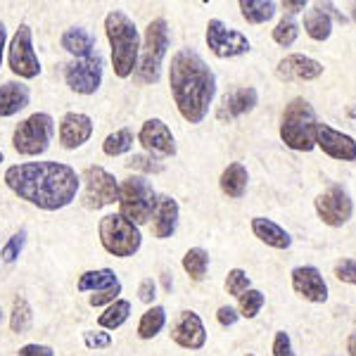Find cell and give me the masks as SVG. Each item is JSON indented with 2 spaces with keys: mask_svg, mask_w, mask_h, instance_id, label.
<instances>
[{
  "mask_svg": "<svg viewBox=\"0 0 356 356\" xmlns=\"http://www.w3.org/2000/svg\"><path fill=\"white\" fill-rule=\"evenodd\" d=\"M5 186L38 209L57 211L76 200L81 176L65 162H24L8 166Z\"/></svg>",
  "mask_w": 356,
  "mask_h": 356,
  "instance_id": "6da1fadb",
  "label": "cell"
},
{
  "mask_svg": "<svg viewBox=\"0 0 356 356\" xmlns=\"http://www.w3.org/2000/svg\"><path fill=\"white\" fill-rule=\"evenodd\" d=\"M169 86L178 114L188 124L204 122L216 95V76L200 53L193 48H181L171 57Z\"/></svg>",
  "mask_w": 356,
  "mask_h": 356,
  "instance_id": "7a4b0ae2",
  "label": "cell"
},
{
  "mask_svg": "<svg viewBox=\"0 0 356 356\" xmlns=\"http://www.w3.org/2000/svg\"><path fill=\"white\" fill-rule=\"evenodd\" d=\"M105 33L112 48V67L119 79L134 76L140 55V33L136 22L124 10H112L105 17Z\"/></svg>",
  "mask_w": 356,
  "mask_h": 356,
  "instance_id": "3957f363",
  "label": "cell"
},
{
  "mask_svg": "<svg viewBox=\"0 0 356 356\" xmlns=\"http://www.w3.org/2000/svg\"><path fill=\"white\" fill-rule=\"evenodd\" d=\"M318 117L312 102L304 97H295L285 105L283 117H280V138L290 150L312 152L316 147V129H318Z\"/></svg>",
  "mask_w": 356,
  "mask_h": 356,
  "instance_id": "277c9868",
  "label": "cell"
},
{
  "mask_svg": "<svg viewBox=\"0 0 356 356\" xmlns=\"http://www.w3.org/2000/svg\"><path fill=\"white\" fill-rule=\"evenodd\" d=\"M166 53H169V24H166L164 17H157L145 26V36H143L140 55H138L136 65L138 81L157 83Z\"/></svg>",
  "mask_w": 356,
  "mask_h": 356,
  "instance_id": "5b68a950",
  "label": "cell"
},
{
  "mask_svg": "<svg viewBox=\"0 0 356 356\" xmlns=\"http://www.w3.org/2000/svg\"><path fill=\"white\" fill-rule=\"evenodd\" d=\"M159 195L145 176H129L119 183V214L140 228L152 219Z\"/></svg>",
  "mask_w": 356,
  "mask_h": 356,
  "instance_id": "8992f818",
  "label": "cell"
},
{
  "mask_svg": "<svg viewBox=\"0 0 356 356\" xmlns=\"http://www.w3.org/2000/svg\"><path fill=\"white\" fill-rule=\"evenodd\" d=\"M55 136V119L45 112H33L24 122L17 124L13 134V147L22 157H38L48 152Z\"/></svg>",
  "mask_w": 356,
  "mask_h": 356,
  "instance_id": "52a82bcc",
  "label": "cell"
},
{
  "mask_svg": "<svg viewBox=\"0 0 356 356\" xmlns=\"http://www.w3.org/2000/svg\"><path fill=\"white\" fill-rule=\"evenodd\" d=\"M97 235H100V245L105 247V252L119 257V259L134 257L143 245L140 228L126 221L122 214L102 216L100 226H97Z\"/></svg>",
  "mask_w": 356,
  "mask_h": 356,
  "instance_id": "ba28073f",
  "label": "cell"
},
{
  "mask_svg": "<svg viewBox=\"0 0 356 356\" xmlns=\"http://www.w3.org/2000/svg\"><path fill=\"white\" fill-rule=\"evenodd\" d=\"M81 183H83L81 204L86 209L97 211L102 207L119 202V181L114 178V174L102 169V166H88L81 174Z\"/></svg>",
  "mask_w": 356,
  "mask_h": 356,
  "instance_id": "9c48e42d",
  "label": "cell"
},
{
  "mask_svg": "<svg viewBox=\"0 0 356 356\" xmlns=\"http://www.w3.org/2000/svg\"><path fill=\"white\" fill-rule=\"evenodd\" d=\"M8 67L13 69L15 76L26 79V81L41 74V60H38L36 48H33V31L29 24H22L17 29L13 41L8 45Z\"/></svg>",
  "mask_w": 356,
  "mask_h": 356,
  "instance_id": "30bf717a",
  "label": "cell"
},
{
  "mask_svg": "<svg viewBox=\"0 0 356 356\" xmlns=\"http://www.w3.org/2000/svg\"><path fill=\"white\" fill-rule=\"evenodd\" d=\"M102 72H105V60L102 55L95 53L86 60L69 62L65 69V81L74 93L79 95H93L102 83Z\"/></svg>",
  "mask_w": 356,
  "mask_h": 356,
  "instance_id": "8fae6325",
  "label": "cell"
},
{
  "mask_svg": "<svg viewBox=\"0 0 356 356\" xmlns=\"http://www.w3.org/2000/svg\"><path fill=\"white\" fill-rule=\"evenodd\" d=\"M207 45L219 60H231V57L250 53V41L245 33L226 26L221 19H209L207 24Z\"/></svg>",
  "mask_w": 356,
  "mask_h": 356,
  "instance_id": "7c38bea8",
  "label": "cell"
},
{
  "mask_svg": "<svg viewBox=\"0 0 356 356\" xmlns=\"http://www.w3.org/2000/svg\"><path fill=\"white\" fill-rule=\"evenodd\" d=\"M316 214L325 226H344L354 214V204L352 197L347 195V191L340 186H330L325 193H321L316 197Z\"/></svg>",
  "mask_w": 356,
  "mask_h": 356,
  "instance_id": "4fadbf2b",
  "label": "cell"
},
{
  "mask_svg": "<svg viewBox=\"0 0 356 356\" xmlns=\"http://www.w3.org/2000/svg\"><path fill=\"white\" fill-rule=\"evenodd\" d=\"M136 140L140 143L150 154H157V157H174L176 154V140L171 129L166 126L162 119H147L145 124L140 126Z\"/></svg>",
  "mask_w": 356,
  "mask_h": 356,
  "instance_id": "5bb4252c",
  "label": "cell"
},
{
  "mask_svg": "<svg viewBox=\"0 0 356 356\" xmlns=\"http://www.w3.org/2000/svg\"><path fill=\"white\" fill-rule=\"evenodd\" d=\"M259 102V93H257L252 86H243V88H235L231 93L221 97V102L216 105V119L223 124H231L235 119L245 117L257 107Z\"/></svg>",
  "mask_w": 356,
  "mask_h": 356,
  "instance_id": "9a60e30c",
  "label": "cell"
},
{
  "mask_svg": "<svg viewBox=\"0 0 356 356\" xmlns=\"http://www.w3.org/2000/svg\"><path fill=\"white\" fill-rule=\"evenodd\" d=\"M316 145L332 159H342V162H354L356 159L354 138L342 134V131H335L332 126L323 124V122H321L318 129H316Z\"/></svg>",
  "mask_w": 356,
  "mask_h": 356,
  "instance_id": "2e32d148",
  "label": "cell"
},
{
  "mask_svg": "<svg viewBox=\"0 0 356 356\" xmlns=\"http://www.w3.org/2000/svg\"><path fill=\"white\" fill-rule=\"evenodd\" d=\"M171 340L183 349H202L207 344V330L204 323L195 312H181L178 318L171 325Z\"/></svg>",
  "mask_w": 356,
  "mask_h": 356,
  "instance_id": "e0dca14e",
  "label": "cell"
},
{
  "mask_svg": "<svg viewBox=\"0 0 356 356\" xmlns=\"http://www.w3.org/2000/svg\"><path fill=\"white\" fill-rule=\"evenodd\" d=\"M93 136V119L83 112H67L60 119V145L65 150H76Z\"/></svg>",
  "mask_w": 356,
  "mask_h": 356,
  "instance_id": "ac0fdd59",
  "label": "cell"
},
{
  "mask_svg": "<svg viewBox=\"0 0 356 356\" xmlns=\"http://www.w3.org/2000/svg\"><path fill=\"white\" fill-rule=\"evenodd\" d=\"M323 74V65L314 57H307V55H288L278 62L275 67V76L280 81H314Z\"/></svg>",
  "mask_w": 356,
  "mask_h": 356,
  "instance_id": "d6986e66",
  "label": "cell"
},
{
  "mask_svg": "<svg viewBox=\"0 0 356 356\" xmlns=\"http://www.w3.org/2000/svg\"><path fill=\"white\" fill-rule=\"evenodd\" d=\"M292 290L314 304H323L328 300V285L316 266H297L292 271Z\"/></svg>",
  "mask_w": 356,
  "mask_h": 356,
  "instance_id": "ffe728a7",
  "label": "cell"
},
{
  "mask_svg": "<svg viewBox=\"0 0 356 356\" xmlns=\"http://www.w3.org/2000/svg\"><path fill=\"white\" fill-rule=\"evenodd\" d=\"M178 226V202L171 195H159L157 209L152 214V233L154 238L166 240L176 233Z\"/></svg>",
  "mask_w": 356,
  "mask_h": 356,
  "instance_id": "44dd1931",
  "label": "cell"
},
{
  "mask_svg": "<svg viewBox=\"0 0 356 356\" xmlns=\"http://www.w3.org/2000/svg\"><path fill=\"white\" fill-rule=\"evenodd\" d=\"M60 45L67 50L74 60H86L95 53V36L83 26H72L62 33Z\"/></svg>",
  "mask_w": 356,
  "mask_h": 356,
  "instance_id": "7402d4cb",
  "label": "cell"
},
{
  "mask_svg": "<svg viewBox=\"0 0 356 356\" xmlns=\"http://www.w3.org/2000/svg\"><path fill=\"white\" fill-rule=\"evenodd\" d=\"M29 86L19 81H8L0 86V117H15L29 105Z\"/></svg>",
  "mask_w": 356,
  "mask_h": 356,
  "instance_id": "603a6c76",
  "label": "cell"
},
{
  "mask_svg": "<svg viewBox=\"0 0 356 356\" xmlns=\"http://www.w3.org/2000/svg\"><path fill=\"white\" fill-rule=\"evenodd\" d=\"M252 233H254L264 245L273 247V250H288L292 245L290 233L285 231L283 226H278L275 221L264 219V216H254V219H252Z\"/></svg>",
  "mask_w": 356,
  "mask_h": 356,
  "instance_id": "cb8c5ba5",
  "label": "cell"
},
{
  "mask_svg": "<svg viewBox=\"0 0 356 356\" xmlns=\"http://www.w3.org/2000/svg\"><path fill=\"white\" fill-rule=\"evenodd\" d=\"M247 183H250V174H247L245 164H240V162L228 164L219 178L221 193L233 200H240L247 193Z\"/></svg>",
  "mask_w": 356,
  "mask_h": 356,
  "instance_id": "d4e9b609",
  "label": "cell"
},
{
  "mask_svg": "<svg viewBox=\"0 0 356 356\" xmlns=\"http://www.w3.org/2000/svg\"><path fill=\"white\" fill-rule=\"evenodd\" d=\"M119 275L112 271V268H95V271H86L79 275L76 290L79 292H102L110 290L114 285H119Z\"/></svg>",
  "mask_w": 356,
  "mask_h": 356,
  "instance_id": "484cf974",
  "label": "cell"
},
{
  "mask_svg": "<svg viewBox=\"0 0 356 356\" xmlns=\"http://www.w3.org/2000/svg\"><path fill=\"white\" fill-rule=\"evenodd\" d=\"M304 29H307L309 38H314V41H328L332 33L330 15L318 3H314V8L304 15Z\"/></svg>",
  "mask_w": 356,
  "mask_h": 356,
  "instance_id": "4316f807",
  "label": "cell"
},
{
  "mask_svg": "<svg viewBox=\"0 0 356 356\" xmlns=\"http://www.w3.org/2000/svg\"><path fill=\"white\" fill-rule=\"evenodd\" d=\"M166 325V309L164 307H150L145 314L140 316V323H138V337L140 340H152L157 337L162 328Z\"/></svg>",
  "mask_w": 356,
  "mask_h": 356,
  "instance_id": "83f0119b",
  "label": "cell"
},
{
  "mask_svg": "<svg viewBox=\"0 0 356 356\" xmlns=\"http://www.w3.org/2000/svg\"><path fill=\"white\" fill-rule=\"evenodd\" d=\"M129 316H131V302L129 300H117V302H112L100 316H97V323H100L102 330H117V328H122L126 321H129Z\"/></svg>",
  "mask_w": 356,
  "mask_h": 356,
  "instance_id": "f1b7e54d",
  "label": "cell"
},
{
  "mask_svg": "<svg viewBox=\"0 0 356 356\" xmlns=\"http://www.w3.org/2000/svg\"><path fill=\"white\" fill-rule=\"evenodd\" d=\"M183 268L191 275L193 280H204L207 271H209V252L202 250V247H191L183 257Z\"/></svg>",
  "mask_w": 356,
  "mask_h": 356,
  "instance_id": "f546056e",
  "label": "cell"
},
{
  "mask_svg": "<svg viewBox=\"0 0 356 356\" xmlns=\"http://www.w3.org/2000/svg\"><path fill=\"white\" fill-rule=\"evenodd\" d=\"M240 13L250 24H264L275 15V3L271 0H240Z\"/></svg>",
  "mask_w": 356,
  "mask_h": 356,
  "instance_id": "4dcf8cb0",
  "label": "cell"
},
{
  "mask_svg": "<svg viewBox=\"0 0 356 356\" xmlns=\"http://www.w3.org/2000/svg\"><path fill=\"white\" fill-rule=\"evenodd\" d=\"M134 143H136V136L131 129H119L114 131L105 138V143H102V152L107 154V157H119V154H126L134 150Z\"/></svg>",
  "mask_w": 356,
  "mask_h": 356,
  "instance_id": "1f68e13d",
  "label": "cell"
},
{
  "mask_svg": "<svg viewBox=\"0 0 356 356\" xmlns=\"http://www.w3.org/2000/svg\"><path fill=\"white\" fill-rule=\"evenodd\" d=\"M31 323H33L31 304H29L24 297H15L13 312H10V330L17 332V335H24V332L31 328Z\"/></svg>",
  "mask_w": 356,
  "mask_h": 356,
  "instance_id": "d6a6232c",
  "label": "cell"
},
{
  "mask_svg": "<svg viewBox=\"0 0 356 356\" xmlns=\"http://www.w3.org/2000/svg\"><path fill=\"white\" fill-rule=\"evenodd\" d=\"M264 304H266V297H264V292L250 288V290L245 292V295L238 297V314L243 316V318H257L259 312L264 309Z\"/></svg>",
  "mask_w": 356,
  "mask_h": 356,
  "instance_id": "836d02e7",
  "label": "cell"
},
{
  "mask_svg": "<svg viewBox=\"0 0 356 356\" xmlns=\"http://www.w3.org/2000/svg\"><path fill=\"white\" fill-rule=\"evenodd\" d=\"M297 36H300V24L292 17H283L273 29V41L283 45V48H290L297 41Z\"/></svg>",
  "mask_w": 356,
  "mask_h": 356,
  "instance_id": "e575fe53",
  "label": "cell"
},
{
  "mask_svg": "<svg viewBox=\"0 0 356 356\" xmlns=\"http://www.w3.org/2000/svg\"><path fill=\"white\" fill-rule=\"evenodd\" d=\"M126 169L138 171V174H162L164 164L157 157H152V154H134L126 162Z\"/></svg>",
  "mask_w": 356,
  "mask_h": 356,
  "instance_id": "d590c367",
  "label": "cell"
},
{
  "mask_svg": "<svg viewBox=\"0 0 356 356\" xmlns=\"http://www.w3.org/2000/svg\"><path fill=\"white\" fill-rule=\"evenodd\" d=\"M250 290V275L243 268H231L226 275V292L233 297H240Z\"/></svg>",
  "mask_w": 356,
  "mask_h": 356,
  "instance_id": "8d00e7d4",
  "label": "cell"
},
{
  "mask_svg": "<svg viewBox=\"0 0 356 356\" xmlns=\"http://www.w3.org/2000/svg\"><path fill=\"white\" fill-rule=\"evenodd\" d=\"M24 243H26V231H19L15 233L13 238L8 240V245L3 247V252H0V257H3L5 264H13L17 257L22 254V250H24Z\"/></svg>",
  "mask_w": 356,
  "mask_h": 356,
  "instance_id": "74e56055",
  "label": "cell"
},
{
  "mask_svg": "<svg viewBox=\"0 0 356 356\" xmlns=\"http://www.w3.org/2000/svg\"><path fill=\"white\" fill-rule=\"evenodd\" d=\"M83 342H86V347L88 349H107V347H112V335L110 332H105V330H86L83 332Z\"/></svg>",
  "mask_w": 356,
  "mask_h": 356,
  "instance_id": "f35d334b",
  "label": "cell"
},
{
  "mask_svg": "<svg viewBox=\"0 0 356 356\" xmlns=\"http://www.w3.org/2000/svg\"><path fill=\"white\" fill-rule=\"evenodd\" d=\"M119 295H122V283L119 285H114V288H110V290H102V292H93V295L88 297V304L90 307H110L112 302H117L119 300Z\"/></svg>",
  "mask_w": 356,
  "mask_h": 356,
  "instance_id": "ab89813d",
  "label": "cell"
},
{
  "mask_svg": "<svg viewBox=\"0 0 356 356\" xmlns=\"http://www.w3.org/2000/svg\"><path fill=\"white\" fill-rule=\"evenodd\" d=\"M335 278L342 283L356 285V261L354 259H342L335 264Z\"/></svg>",
  "mask_w": 356,
  "mask_h": 356,
  "instance_id": "60d3db41",
  "label": "cell"
},
{
  "mask_svg": "<svg viewBox=\"0 0 356 356\" xmlns=\"http://www.w3.org/2000/svg\"><path fill=\"white\" fill-rule=\"evenodd\" d=\"M273 356H295L292 354V340L285 330L275 332L273 337Z\"/></svg>",
  "mask_w": 356,
  "mask_h": 356,
  "instance_id": "b9f144b4",
  "label": "cell"
},
{
  "mask_svg": "<svg viewBox=\"0 0 356 356\" xmlns=\"http://www.w3.org/2000/svg\"><path fill=\"white\" fill-rule=\"evenodd\" d=\"M138 297H140V302H145V304L154 302V297H157V285H154L152 278L140 280V285H138Z\"/></svg>",
  "mask_w": 356,
  "mask_h": 356,
  "instance_id": "7bdbcfd3",
  "label": "cell"
},
{
  "mask_svg": "<svg viewBox=\"0 0 356 356\" xmlns=\"http://www.w3.org/2000/svg\"><path fill=\"white\" fill-rule=\"evenodd\" d=\"M17 356H55V352L48 344H24Z\"/></svg>",
  "mask_w": 356,
  "mask_h": 356,
  "instance_id": "ee69618b",
  "label": "cell"
},
{
  "mask_svg": "<svg viewBox=\"0 0 356 356\" xmlns=\"http://www.w3.org/2000/svg\"><path fill=\"white\" fill-rule=\"evenodd\" d=\"M238 318L240 314L233 307H219V312H216V321H219L223 328H231V325L238 323Z\"/></svg>",
  "mask_w": 356,
  "mask_h": 356,
  "instance_id": "f6af8a7d",
  "label": "cell"
},
{
  "mask_svg": "<svg viewBox=\"0 0 356 356\" xmlns=\"http://www.w3.org/2000/svg\"><path fill=\"white\" fill-rule=\"evenodd\" d=\"M304 8H307V0H283V10L288 13V17L302 13Z\"/></svg>",
  "mask_w": 356,
  "mask_h": 356,
  "instance_id": "bcb514c9",
  "label": "cell"
},
{
  "mask_svg": "<svg viewBox=\"0 0 356 356\" xmlns=\"http://www.w3.org/2000/svg\"><path fill=\"white\" fill-rule=\"evenodd\" d=\"M5 48H8V29L0 22V67H3V55H5Z\"/></svg>",
  "mask_w": 356,
  "mask_h": 356,
  "instance_id": "7dc6e473",
  "label": "cell"
},
{
  "mask_svg": "<svg viewBox=\"0 0 356 356\" xmlns=\"http://www.w3.org/2000/svg\"><path fill=\"white\" fill-rule=\"evenodd\" d=\"M347 352H349V356H356V332H352V335H349V340H347Z\"/></svg>",
  "mask_w": 356,
  "mask_h": 356,
  "instance_id": "c3c4849f",
  "label": "cell"
},
{
  "mask_svg": "<svg viewBox=\"0 0 356 356\" xmlns=\"http://www.w3.org/2000/svg\"><path fill=\"white\" fill-rule=\"evenodd\" d=\"M164 288L171 290V280H169V273H164Z\"/></svg>",
  "mask_w": 356,
  "mask_h": 356,
  "instance_id": "681fc988",
  "label": "cell"
},
{
  "mask_svg": "<svg viewBox=\"0 0 356 356\" xmlns=\"http://www.w3.org/2000/svg\"><path fill=\"white\" fill-rule=\"evenodd\" d=\"M352 19H354V22H356V3H354V5H352Z\"/></svg>",
  "mask_w": 356,
  "mask_h": 356,
  "instance_id": "f907efd6",
  "label": "cell"
},
{
  "mask_svg": "<svg viewBox=\"0 0 356 356\" xmlns=\"http://www.w3.org/2000/svg\"><path fill=\"white\" fill-rule=\"evenodd\" d=\"M0 323H3V309H0Z\"/></svg>",
  "mask_w": 356,
  "mask_h": 356,
  "instance_id": "816d5d0a",
  "label": "cell"
},
{
  "mask_svg": "<svg viewBox=\"0 0 356 356\" xmlns=\"http://www.w3.org/2000/svg\"><path fill=\"white\" fill-rule=\"evenodd\" d=\"M0 162H3V152H0Z\"/></svg>",
  "mask_w": 356,
  "mask_h": 356,
  "instance_id": "f5cc1de1",
  "label": "cell"
},
{
  "mask_svg": "<svg viewBox=\"0 0 356 356\" xmlns=\"http://www.w3.org/2000/svg\"><path fill=\"white\" fill-rule=\"evenodd\" d=\"M245 356H254V354H245Z\"/></svg>",
  "mask_w": 356,
  "mask_h": 356,
  "instance_id": "db71d44e",
  "label": "cell"
}]
</instances>
